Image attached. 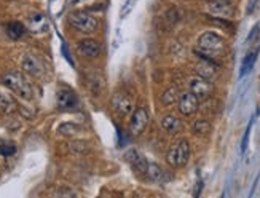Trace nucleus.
<instances>
[{"label": "nucleus", "instance_id": "nucleus-1", "mask_svg": "<svg viewBox=\"0 0 260 198\" xmlns=\"http://www.w3.org/2000/svg\"><path fill=\"white\" fill-rule=\"evenodd\" d=\"M2 83L7 87L10 91H13L16 96L21 99L30 101L34 98V88L29 83V80L26 78L24 74H21L19 71H8L2 77Z\"/></svg>", "mask_w": 260, "mask_h": 198}, {"label": "nucleus", "instance_id": "nucleus-2", "mask_svg": "<svg viewBox=\"0 0 260 198\" xmlns=\"http://www.w3.org/2000/svg\"><path fill=\"white\" fill-rule=\"evenodd\" d=\"M197 46L200 50V56H217V54H222L225 51V39L222 36H219L217 32L214 31H206L203 32L198 42H197Z\"/></svg>", "mask_w": 260, "mask_h": 198}, {"label": "nucleus", "instance_id": "nucleus-3", "mask_svg": "<svg viewBox=\"0 0 260 198\" xmlns=\"http://www.w3.org/2000/svg\"><path fill=\"white\" fill-rule=\"evenodd\" d=\"M190 160V144L187 139H179L166 152V161L173 168H182Z\"/></svg>", "mask_w": 260, "mask_h": 198}, {"label": "nucleus", "instance_id": "nucleus-4", "mask_svg": "<svg viewBox=\"0 0 260 198\" xmlns=\"http://www.w3.org/2000/svg\"><path fill=\"white\" fill-rule=\"evenodd\" d=\"M69 24L82 34H93L98 29V19L86 10H75L69 15Z\"/></svg>", "mask_w": 260, "mask_h": 198}, {"label": "nucleus", "instance_id": "nucleus-5", "mask_svg": "<svg viewBox=\"0 0 260 198\" xmlns=\"http://www.w3.org/2000/svg\"><path fill=\"white\" fill-rule=\"evenodd\" d=\"M112 109L118 115V117H128L134 112V101L128 95L126 91H117L114 96H112Z\"/></svg>", "mask_w": 260, "mask_h": 198}, {"label": "nucleus", "instance_id": "nucleus-6", "mask_svg": "<svg viewBox=\"0 0 260 198\" xmlns=\"http://www.w3.org/2000/svg\"><path fill=\"white\" fill-rule=\"evenodd\" d=\"M205 11L214 18H232L235 13L229 0H208L205 2Z\"/></svg>", "mask_w": 260, "mask_h": 198}, {"label": "nucleus", "instance_id": "nucleus-7", "mask_svg": "<svg viewBox=\"0 0 260 198\" xmlns=\"http://www.w3.org/2000/svg\"><path fill=\"white\" fill-rule=\"evenodd\" d=\"M149 110L145 107H139L136 109L133 114H131V120H129V133L133 136H139L145 131L147 125H149Z\"/></svg>", "mask_w": 260, "mask_h": 198}, {"label": "nucleus", "instance_id": "nucleus-8", "mask_svg": "<svg viewBox=\"0 0 260 198\" xmlns=\"http://www.w3.org/2000/svg\"><path fill=\"white\" fill-rule=\"evenodd\" d=\"M188 88H190V91L193 93V95L198 99H206V98H209L212 90H214L211 81L208 78H205V77H201V75L191 77L188 80Z\"/></svg>", "mask_w": 260, "mask_h": 198}, {"label": "nucleus", "instance_id": "nucleus-9", "mask_svg": "<svg viewBox=\"0 0 260 198\" xmlns=\"http://www.w3.org/2000/svg\"><path fill=\"white\" fill-rule=\"evenodd\" d=\"M198 107H200V99L191 91L182 93V95L179 96L177 109L184 117H191V115H195L198 112Z\"/></svg>", "mask_w": 260, "mask_h": 198}, {"label": "nucleus", "instance_id": "nucleus-10", "mask_svg": "<svg viewBox=\"0 0 260 198\" xmlns=\"http://www.w3.org/2000/svg\"><path fill=\"white\" fill-rule=\"evenodd\" d=\"M56 104H58V109L61 110H75L78 107V98L71 88L62 87L58 90V95H56Z\"/></svg>", "mask_w": 260, "mask_h": 198}, {"label": "nucleus", "instance_id": "nucleus-11", "mask_svg": "<svg viewBox=\"0 0 260 198\" xmlns=\"http://www.w3.org/2000/svg\"><path fill=\"white\" fill-rule=\"evenodd\" d=\"M21 67H22V71H24L26 74L32 75V77H42L43 72H45V67H43V63L39 60V58L36 54H24V58H22V61H21Z\"/></svg>", "mask_w": 260, "mask_h": 198}, {"label": "nucleus", "instance_id": "nucleus-12", "mask_svg": "<svg viewBox=\"0 0 260 198\" xmlns=\"http://www.w3.org/2000/svg\"><path fill=\"white\" fill-rule=\"evenodd\" d=\"M77 50L83 58H88V60H96V58L103 51V46L101 43L94 39H82L77 43Z\"/></svg>", "mask_w": 260, "mask_h": 198}, {"label": "nucleus", "instance_id": "nucleus-13", "mask_svg": "<svg viewBox=\"0 0 260 198\" xmlns=\"http://www.w3.org/2000/svg\"><path fill=\"white\" fill-rule=\"evenodd\" d=\"M125 160H126V163L131 166V169L133 171H136V173H141V174H145V171H147V165H149V161L145 160V157L141 154V152H138L136 149H129L128 152H125Z\"/></svg>", "mask_w": 260, "mask_h": 198}, {"label": "nucleus", "instance_id": "nucleus-14", "mask_svg": "<svg viewBox=\"0 0 260 198\" xmlns=\"http://www.w3.org/2000/svg\"><path fill=\"white\" fill-rule=\"evenodd\" d=\"M197 72H198V75L211 80V78H216V75L219 74V67H217L216 63L211 60V58L201 56V61L197 66Z\"/></svg>", "mask_w": 260, "mask_h": 198}, {"label": "nucleus", "instance_id": "nucleus-15", "mask_svg": "<svg viewBox=\"0 0 260 198\" xmlns=\"http://www.w3.org/2000/svg\"><path fill=\"white\" fill-rule=\"evenodd\" d=\"M160 125H161L163 130L166 133H169V134H176V133H179L180 130H182V122H180V119L176 117L174 114L163 115L161 120H160Z\"/></svg>", "mask_w": 260, "mask_h": 198}, {"label": "nucleus", "instance_id": "nucleus-16", "mask_svg": "<svg viewBox=\"0 0 260 198\" xmlns=\"http://www.w3.org/2000/svg\"><path fill=\"white\" fill-rule=\"evenodd\" d=\"M145 174H147V176H149V179L153 181V182H166V181L171 179V178H169L168 174H166V171H165L160 165H158V163H149V165H147Z\"/></svg>", "mask_w": 260, "mask_h": 198}, {"label": "nucleus", "instance_id": "nucleus-17", "mask_svg": "<svg viewBox=\"0 0 260 198\" xmlns=\"http://www.w3.org/2000/svg\"><path fill=\"white\" fill-rule=\"evenodd\" d=\"M58 133L61 136H66V137H74V136L82 133V126L77 125L75 122H64L62 125H59Z\"/></svg>", "mask_w": 260, "mask_h": 198}, {"label": "nucleus", "instance_id": "nucleus-18", "mask_svg": "<svg viewBox=\"0 0 260 198\" xmlns=\"http://www.w3.org/2000/svg\"><path fill=\"white\" fill-rule=\"evenodd\" d=\"M5 31H7V36L13 40H18L24 36V26H22L21 22H8L5 26Z\"/></svg>", "mask_w": 260, "mask_h": 198}, {"label": "nucleus", "instance_id": "nucleus-19", "mask_svg": "<svg viewBox=\"0 0 260 198\" xmlns=\"http://www.w3.org/2000/svg\"><path fill=\"white\" fill-rule=\"evenodd\" d=\"M179 90L176 87H171V88H168L163 95H161V104L163 106H173L174 102L179 101Z\"/></svg>", "mask_w": 260, "mask_h": 198}, {"label": "nucleus", "instance_id": "nucleus-20", "mask_svg": "<svg viewBox=\"0 0 260 198\" xmlns=\"http://www.w3.org/2000/svg\"><path fill=\"white\" fill-rule=\"evenodd\" d=\"M191 130H193L195 134L198 136H205L211 131V123L205 119H201V120H195L193 125H191Z\"/></svg>", "mask_w": 260, "mask_h": 198}, {"label": "nucleus", "instance_id": "nucleus-21", "mask_svg": "<svg viewBox=\"0 0 260 198\" xmlns=\"http://www.w3.org/2000/svg\"><path fill=\"white\" fill-rule=\"evenodd\" d=\"M255 60H257V51H251V53L246 54L244 61H243V66H241V72H240L241 77H244L246 74H249V71L254 67Z\"/></svg>", "mask_w": 260, "mask_h": 198}, {"label": "nucleus", "instance_id": "nucleus-22", "mask_svg": "<svg viewBox=\"0 0 260 198\" xmlns=\"http://www.w3.org/2000/svg\"><path fill=\"white\" fill-rule=\"evenodd\" d=\"M16 152V146L13 143H2L0 144V155L2 157H11Z\"/></svg>", "mask_w": 260, "mask_h": 198}, {"label": "nucleus", "instance_id": "nucleus-23", "mask_svg": "<svg viewBox=\"0 0 260 198\" xmlns=\"http://www.w3.org/2000/svg\"><path fill=\"white\" fill-rule=\"evenodd\" d=\"M0 107H4L5 110H10L11 107H15V101L11 99V96L0 93Z\"/></svg>", "mask_w": 260, "mask_h": 198}, {"label": "nucleus", "instance_id": "nucleus-24", "mask_svg": "<svg viewBox=\"0 0 260 198\" xmlns=\"http://www.w3.org/2000/svg\"><path fill=\"white\" fill-rule=\"evenodd\" d=\"M251 128H252V122L249 123V126H247V130L244 133V137H243V143H241V154L246 152L247 149V143H249V134H251Z\"/></svg>", "mask_w": 260, "mask_h": 198}, {"label": "nucleus", "instance_id": "nucleus-25", "mask_svg": "<svg viewBox=\"0 0 260 198\" xmlns=\"http://www.w3.org/2000/svg\"><path fill=\"white\" fill-rule=\"evenodd\" d=\"M71 149L72 150H75V152H80V154H85V152H88V146L85 144V143H72L71 144Z\"/></svg>", "mask_w": 260, "mask_h": 198}, {"label": "nucleus", "instance_id": "nucleus-26", "mask_svg": "<svg viewBox=\"0 0 260 198\" xmlns=\"http://www.w3.org/2000/svg\"><path fill=\"white\" fill-rule=\"evenodd\" d=\"M258 31H260V24H257V26L252 29V32L249 34V37H247V40L252 42V40H254V37H257V36H258Z\"/></svg>", "mask_w": 260, "mask_h": 198}, {"label": "nucleus", "instance_id": "nucleus-27", "mask_svg": "<svg viewBox=\"0 0 260 198\" xmlns=\"http://www.w3.org/2000/svg\"><path fill=\"white\" fill-rule=\"evenodd\" d=\"M80 2H83V0H66V5L67 7H74V5L80 4Z\"/></svg>", "mask_w": 260, "mask_h": 198}]
</instances>
